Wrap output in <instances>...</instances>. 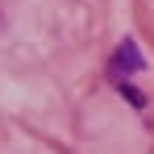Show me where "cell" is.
<instances>
[{"instance_id": "cell-1", "label": "cell", "mask_w": 154, "mask_h": 154, "mask_svg": "<svg viewBox=\"0 0 154 154\" xmlns=\"http://www.w3.org/2000/svg\"><path fill=\"white\" fill-rule=\"evenodd\" d=\"M108 71H112V79H117V83H121V71H125V79L129 75H137V71H146V58H142V50H137V42H121V46H117V54H112V67H108Z\"/></svg>"}]
</instances>
